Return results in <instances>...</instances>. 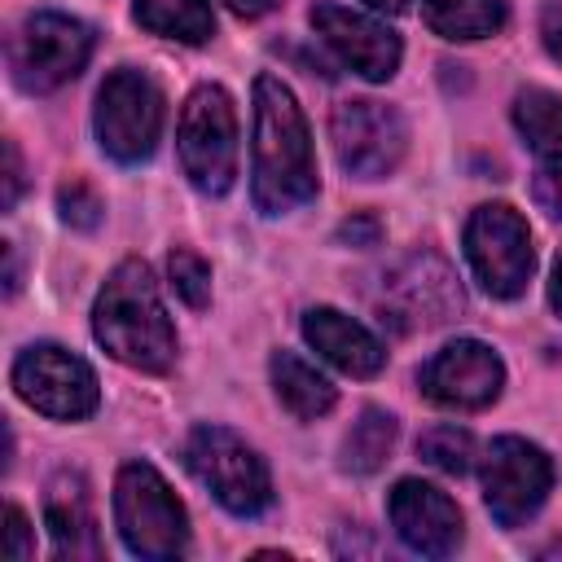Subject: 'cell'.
<instances>
[{
	"mask_svg": "<svg viewBox=\"0 0 562 562\" xmlns=\"http://www.w3.org/2000/svg\"><path fill=\"white\" fill-rule=\"evenodd\" d=\"M514 123L540 158L562 162V97H553L544 88L518 92L514 97Z\"/></svg>",
	"mask_w": 562,
	"mask_h": 562,
	"instance_id": "cell-21",
	"label": "cell"
},
{
	"mask_svg": "<svg viewBox=\"0 0 562 562\" xmlns=\"http://www.w3.org/2000/svg\"><path fill=\"white\" fill-rule=\"evenodd\" d=\"M184 461L228 514L255 518L272 505V479L263 457L228 426H198L184 443Z\"/></svg>",
	"mask_w": 562,
	"mask_h": 562,
	"instance_id": "cell-5",
	"label": "cell"
},
{
	"mask_svg": "<svg viewBox=\"0 0 562 562\" xmlns=\"http://www.w3.org/2000/svg\"><path fill=\"white\" fill-rule=\"evenodd\" d=\"M136 22L180 44H202L215 35V13L206 0H136Z\"/></svg>",
	"mask_w": 562,
	"mask_h": 562,
	"instance_id": "cell-20",
	"label": "cell"
},
{
	"mask_svg": "<svg viewBox=\"0 0 562 562\" xmlns=\"http://www.w3.org/2000/svg\"><path fill=\"white\" fill-rule=\"evenodd\" d=\"M57 206H61V220L70 224V228H97L101 224V198L83 184V180H70V184H61V193H57Z\"/></svg>",
	"mask_w": 562,
	"mask_h": 562,
	"instance_id": "cell-25",
	"label": "cell"
},
{
	"mask_svg": "<svg viewBox=\"0 0 562 562\" xmlns=\"http://www.w3.org/2000/svg\"><path fill=\"white\" fill-rule=\"evenodd\" d=\"M114 522L123 544L136 558H180L189 544V518L184 505L176 501V492L167 487V479L145 465V461H127L114 479Z\"/></svg>",
	"mask_w": 562,
	"mask_h": 562,
	"instance_id": "cell-3",
	"label": "cell"
},
{
	"mask_svg": "<svg viewBox=\"0 0 562 562\" xmlns=\"http://www.w3.org/2000/svg\"><path fill=\"white\" fill-rule=\"evenodd\" d=\"M465 259L492 299H518L536 268L527 220L505 202L479 206L465 224Z\"/></svg>",
	"mask_w": 562,
	"mask_h": 562,
	"instance_id": "cell-8",
	"label": "cell"
},
{
	"mask_svg": "<svg viewBox=\"0 0 562 562\" xmlns=\"http://www.w3.org/2000/svg\"><path fill=\"white\" fill-rule=\"evenodd\" d=\"M369 9H378V13H404L408 9V0H364Z\"/></svg>",
	"mask_w": 562,
	"mask_h": 562,
	"instance_id": "cell-33",
	"label": "cell"
},
{
	"mask_svg": "<svg viewBox=\"0 0 562 562\" xmlns=\"http://www.w3.org/2000/svg\"><path fill=\"white\" fill-rule=\"evenodd\" d=\"M329 140L334 154L342 162L347 176L356 180H382L400 167L408 132L395 105L373 101V97H356V101H338L329 114Z\"/></svg>",
	"mask_w": 562,
	"mask_h": 562,
	"instance_id": "cell-9",
	"label": "cell"
},
{
	"mask_svg": "<svg viewBox=\"0 0 562 562\" xmlns=\"http://www.w3.org/2000/svg\"><path fill=\"white\" fill-rule=\"evenodd\" d=\"M22 193V162H18V145L4 140V211L18 202Z\"/></svg>",
	"mask_w": 562,
	"mask_h": 562,
	"instance_id": "cell-28",
	"label": "cell"
},
{
	"mask_svg": "<svg viewBox=\"0 0 562 562\" xmlns=\"http://www.w3.org/2000/svg\"><path fill=\"white\" fill-rule=\"evenodd\" d=\"M544 44H549V53L562 61V22H549V31H544Z\"/></svg>",
	"mask_w": 562,
	"mask_h": 562,
	"instance_id": "cell-31",
	"label": "cell"
},
{
	"mask_svg": "<svg viewBox=\"0 0 562 562\" xmlns=\"http://www.w3.org/2000/svg\"><path fill=\"white\" fill-rule=\"evenodd\" d=\"M176 145L180 167L198 193H228L237 176V114L220 83H202L189 92V101L180 105Z\"/></svg>",
	"mask_w": 562,
	"mask_h": 562,
	"instance_id": "cell-4",
	"label": "cell"
},
{
	"mask_svg": "<svg viewBox=\"0 0 562 562\" xmlns=\"http://www.w3.org/2000/svg\"><path fill=\"white\" fill-rule=\"evenodd\" d=\"M44 522L53 536V549L61 558H97L101 540H97V518H92V501L79 474H57L48 483L44 496Z\"/></svg>",
	"mask_w": 562,
	"mask_h": 562,
	"instance_id": "cell-17",
	"label": "cell"
},
{
	"mask_svg": "<svg viewBox=\"0 0 562 562\" xmlns=\"http://www.w3.org/2000/svg\"><path fill=\"white\" fill-rule=\"evenodd\" d=\"M461 307H465L461 285H457L452 268L435 255H408L382 281V321H391L395 329L443 325Z\"/></svg>",
	"mask_w": 562,
	"mask_h": 562,
	"instance_id": "cell-12",
	"label": "cell"
},
{
	"mask_svg": "<svg viewBox=\"0 0 562 562\" xmlns=\"http://www.w3.org/2000/svg\"><path fill=\"white\" fill-rule=\"evenodd\" d=\"M255 206L263 215L294 211L316 198V158L307 119L277 75L255 79Z\"/></svg>",
	"mask_w": 562,
	"mask_h": 562,
	"instance_id": "cell-1",
	"label": "cell"
},
{
	"mask_svg": "<svg viewBox=\"0 0 562 562\" xmlns=\"http://www.w3.org/2000/svg\"><path fill=\"white\" fill-rule=\"evenodd\" d=\"M549 299H553V307L562 312V255H558V263H553V281H549Z\"/></svg>",
	"mask_w": 562,
	"mask_h": 562,
	"instance_id": "cell-32",
	"label": "cell"
},
{
	"mask_svg": "<svg viewBox=\"0 0 562 562\" xmlns=\"http://www.w3.org/2000/svg\"><path fill=\"white\" fill-rule=\"evenodd\" d=\"M237 18H263V13H272L281 0H224Z\"/></svg>",
	"mask_w": 562,
	"mask_h": 562,
	"instance_id": "cell-30",
	"label": "cell"
},
{
	"mask_svg": "<svg viewBox=\"0 0 562 562\" xmlns=\"http://www.w3.org/2000/svg\"><path fill=\"white\" fill-rule=\"evenodd\" d=\"M549 487H553V461L536 443L518 435L492 439L483 457V501L501 527L527 522L544 505Z\"/></svg>",
	"mask_w": 562,
	"mask_h": 562,
	"instance_id": "cell-11",
	"label": "cell"
},
{
	"mask_svg": "<svg viewBox=\"0 0 562 562\" xmlns=\"http://www.w3.org/2000/svg\"><path fill=\"white\" fill-rule=\"evenodd\" d=\"M312 26H316V35H321L356 75L382 83V79H391V75L400 70V35L386 31L382 22H373V18L356 13V9H342V4L321 0V4L312 9Z\"/></svg>",
	"mask_w": 562,
	"mask_h": 562,
	"instance_id": "cell-14",
	"label": "cell"
},
{
	"mask_svg": "<svg viewBox=\"0 0 562 562\" xmlns=\"http://www.w3.org/2000/svg\"><path fill=\"white\" fill-rule=\"evenodd\" d=\"M417 382L422 395L439 408H487L505 386V364L487 342L457 338L422 364Z\"/></svg>",
	"mask_w": 562,
	"mask_h": 562,
	"instance_id": "cell-13",
	"label": "cell"
},
{
	"mask_svg": "<svg viewBox=\"0 0 562 562\" xmlns=\"http://www.w3.org/2000/svg\"><path fill=\"white\" fill-rule=\"evenodd\" d=\"M531 198H536V206H540L544 215L562 220V171H558V167L536 171V176H531Z\"/></svg>",
	"mask_w": 562,
	"mask_h": 562,
	"instance_id": "cell-26",
	"label": "cell"
},
{
	"mask_svg": "<svg viewBox=\"0 0 562 562\" xmlns=\"http://www.w3.org/2000/svg\"><path fill=\"white\" fill-rule=\"evenodd\" d=\"M391 448H395V417L382 408H364L360 422L351 426V435L342 439V465L356 474H373V470H382Z\"/></svg>",
	"mask_w": 562,
	"mask_h": 562,
	"instance_id": "cell-22",
	"label": "cell"
},
{
	"mask_svg": "<svg viewBox=\"0 0 562 562\" xmlns=\"http://www.w3.org/2000/svg\"><path fill=\"white\" fill-rule=\"evenodd\" d=\"M92 57V31L66 13H31L9 40V70L22 92H53L70 83Z\"/></svg>",
	"mask_w": 562,
	"mask_h": 562,
	"instance_id": "cell-6",
	"label": "cell"
},
{
	"mask_svg": "<svg viewBox=\"0 0 562 562\" xmlns=\"http://www.w3.org/2000/svg\"><path fill=\"white\" fill-rule=\"evenodd\" d=\"M417 452L435 470H443V474H465L474 465V439L461 426H430V430H422Z\"/></svg>",
	"mask_w": 562,
	"mask_h": 562,
	"instance_id": "cell-23",
	"label": "cell"
},
{
	"mask_svg": "<svg viewBox=\"0 0 562 562\" xmlns=\"http://www.w3.org/2000/svg\"><path fill=\"white\" fill-rule=\"evenodd\" d=\"M272 386H277V400L294 417H303V422L329 413L334 400H338V391L329 386V378L316 364H307L303 356H294V351H277L272 356Z\"/></svg>",
	"mask_w": 562,
	"mask_h": 562,
	"instance_id": "cell-18",
	"label": "cell"
},
{
	"mask_svg": "<svg viewBox=\"0 0 562 562\" xmlns=\"http://www.w3.org/2000/svg\"><path fill=\"white\" fill-rule=\"evenodd\" d=\"M162 132V92L145 70H110L97 92V140L119 162H140L154 154Z\"/></svg>",
	"mask_w": 562,
	"mask_h": 562,
	"instance_id": "cell-7",
	"label": "cell"
},
{
	"mask_svg": "<svg viewBox=\"0 0 562 562\" xmlns=\"http://www.w3.org/2000/svg\"><path fill=\"white\" fill-rule=\"evenodd\" d=\"M13 391L57 422H79L97 408V373L57 342H35L13 360Z\"/></svg>",
	"mask_w": 562,
	"mask_h": 562,
	"instance_id": "cell-10",
	"label": "cell"
},
{
	"mask_svg": "<svg viewBox=\"0 0 562 562\" xmlns=\"http://www.w3.org/2000/svg\"><path fill=\"white\" fill-rule=\"evenodd\" d=\"M338 237H342V241H351V246H373V241L382 237V228H378V220L356 215V220H347V224L338 228Z\"/></svg>",
	"mask_w": 562,
	"mask_h": 562,
	"instance_id": "cell-29",
	"label": "cell"
},
{
	"mask_svg": "<svg viewBox=\"0 0 562 562\" xmlns=\"http://www.w3.org/2000/svg\"><path fill=\"white\" fill-rule=\"evenodd\" d=\"M303 338L329 360L338 364L342 373L351 378H373L382 364H386V351L382 342L351 316L334 312V307H307L303 312Z\"/></svg>",
	"mask_w": 562,
	"mask_h": 562,
	"instance_id": "cell-16",
	"label": "cell"
},
{
	"mask_svg": "<svg viewBox=\"0 0 562 562\" xmlns=\"http://www.w3.org/2000/svg\"><path fill=\"white\" fill-rule=\"evenodd\" d=\"M426 26L443 40H483L505 26L501 0H422Z\"/></svg>",
	"mask_w": 562,
	"mask_h": 562,
	"instance_id": "cell-19",
	"label": "cell"
},
{
	"mask_svg": "<svg viewBox=\"0 0 562 562\" xmlns=\"http://www.w3.org/2000/svg\"><path fill=\"white\" fill-rule=\"evenodd\" d=\"M92 334L114 360L140 373H162L176 360V329L158 299L154 272L140 259H123L101 285L92 307Z\"/></svg>",
	"mask_w": 562,
	"mask_h": 562,
	"instance_id": "cell-2",
	"label": "cell"
},
{
	"mask_svg": "<svg viewBox=\"0 0 562 562\" xmlns=\"http://www.w3.org/2000/svg\"><path fill=\"white\" fill-rule=\"evenodd\" d=\"M167 272H171L176 294H180L189 307H206V299H211V268H206L202 255H193V250H171V255H167Z\"/></svg>",
	"mask_w": 562,
	"mask_h": 562,
	"instance_id": "cell-24",
	"label": "cell"
},
{
	"mask_svg": "<svg viewBox=\"0 0 562 562\" xmlns=\"http://www.w3.org/2000/svg\"><path fill=\"white\" fill-rule=\"evenodd\" d=\"M4 553L13 558V562H22V558H31L35 553V544H31V527H26V514L18 509V505H9L4 509Z\"/></svg>",
	"mask_w": 562,
	"mask_h": 562,
	"instance_id": "cell-27",
	"label": "cell"
},
{
	"mask_svg": "<svg viewBox=\"0 0 562 562\" xmlns=\"http://www.w3.org/2000/svg\"><path fill=\"white\" fill-rule=\"evenodd\" d=\"M395 536L426 558H448L461 544V509L422 479H400L386 501Z\"/></svg>",
	"mask_w": 562,
	"mask_h": 562,
	"instance_id": "cell-15",
	"label": "cell"
}]
</instances>
